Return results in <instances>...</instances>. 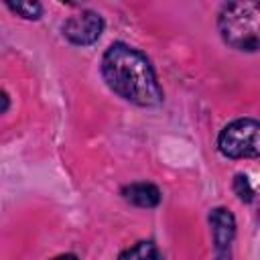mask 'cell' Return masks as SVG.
<instances>
[{
    "instance_id": "1",
    "label": "cell",
    "mask_w": 260,
    "mask_h": 260,
    "mask_svg": "<svg viewBox=\"0 0 260 260\" xmlns=\"http://www.w3.org/2000/svg\"><path fill=\"white\" fill-rule=\"evenodd\" d=\"M100 71L116 95L138 108H156L165 100L150 59L128 43H112L102 55Z\"/></svg>"
},
{
    "instance_id": "2",
    "label": "cell",
    "mask_w": 260,
    "mask_h": 260,
    "mask_svg": "<svg viewBox=\"0 0 260 260\" xmlns=\"http://www.w3.org/2000/svg\"><path fill=\"white\" fill-rule=\"evenodd\" d=\"M223 43L236 51L256 53L260 47V6L256 2H228L217 14Z\"/></svg>"
},
{
    "instance_id": "3",
    "label": "cell",
    "mask_w": 260,
    "mask_h": 260,
    "mask_svg": "<svg viewBox=\"0 0 260 260\" xmlns=\"http://www.w3.org/2000/svg\"><path fill=\"white\" fill-rule=\"evenodd\" d=\"M217 150L225 158H256L260 154V124L256 118H238L217 134Z\"/></svg>"
},
{
    "instance_id": "4",
    "label": "cell",
    "mask_w": 260,
    "mask_h": 260,
    "mask_svg": "<svg viewBox=\"0 0 260 260\" xmlns=\"http://www.w3.org/2000/svg\"><path fill=\"white\" fill-rule=\"evenodd\" d=\"M104 26H106V22H104L102 14L85 8L77 14H71L69 18H65V22L61 24V32L71 45L89 47L100 41Z\"/></svg>"
},
{
    "instance_id": "5",
    "label": "cell",
    "mask_w": 260,
    "mask_h": 260,
    "mask_svg": "<svg viewBox=\"0 0 260 260\" xmlns=\"http://www.w3.org/2000/svg\"><path fill=\"white\" fill-rule=\"evenodd\" d=\"M211 236H213V246H215V260H232L230 250L236 238V217L228 207H213L207 215Z\"/></svg>"
},
{
    "instance_id": "6",
    "label": "cell",
    "mask_w": 260,
    "mask_h": 260,
    "mask_svg": "<svg viewBox=\"0 0 260 260\" xmlns=\"http://www.w3.org/2000/svg\"><path fill=\"white\" fill-rule=\"evenodd\" d=\"M122 199L128 201L134 207H142V209H154L160 205L162 193L154 183H146V181H138V183H130L124 185L120 191Z\"/></svg>"
},
{
    "instance_id": "7",
    "label": "cell",
    "mask_w": 260,
    "mask_h": 260,
    "mask_svg": "<svg viewBox=\"0 0 260 260\" xmlns=\"http://www.w3.org/2000/svg\"><path fill=\"white\" fill-rule=\"evenodd\" d=\"M118 260H165L160 248L152 240H140L134 246L126 248Z\"/></svg>"
},
{
    "instance_id": "8",
    "label": "cell",
    "mask_w": 260,
    "mask_h": 260,
    "mask_svg": "<svg viewBox=\"0 0 260 260\" xmlns=\"http://www.w3.org/2000/svg\"><path fill=\"white\" fill-rule=\"evenodd\" d=\"M4 6L10 12L18 14L20 18H26V20H39L45 12L41 2H4Z\"/></svg>"
},
{
    "instance_id": "9",
    "label": "cell",
    "mask_w": 260,
    "mask_h": 260,
    "mask_svg": "<svg viewBox=\"0 0 260 260\" xmlns=\"http://www.w3.org/2000/svg\"><path fill=\"white\" fill-rule=\"evenodd\" d=\"M232 191L236 193V197L242 201V203H252L256 199V191L248 179V175L244 173H238L234 175V181H232Z\"/></svg>"
},
{
    "instance_id": "10",
    "label": "cell",
    "mask_w": 260,
    "mask_h": 260,
    "mask_svg": "<svg viewBox=\"0 0 260 260\" xmlns=\"http://www.w3.org/2000/svg\"><path fill=\"white\" fill-rule=\"evenodd\" d=\"M8 108H10V98L6 91H0V114L8 112Z\"/></svg>"
},
{
    "instance_id": "11",
    "label": "cell",
    "mask_w": 260,
    "mask_h": 260,
    "mask_svg": "<svg viewBox=\"0 0 260 260\" xmlns=\"http://www.w3.org/2000/svg\"><path fill=\"white\" fill-rule=\"evenodd\" d=\"M53 260H79L75 254H59V256H55Z\"/></svg>"
}]
</instances>
